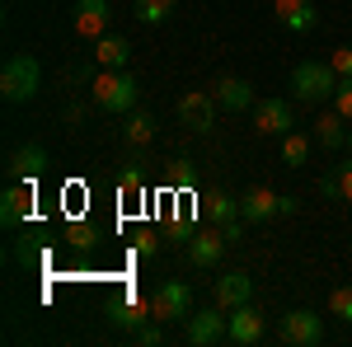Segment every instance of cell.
I'll return each mask as SVG.
<instances>
[{"mask_svg":"<svg viewBox=\"0 0 352 347\" xmlns=\"http://www.w3.org/2000/svg\"><path fill=\"white\" fill-rule=\"evenodd\" d=\"M151 136H155V117L151 113H132L127 127H122V141L127 146H151Z\"/></svg>","mask_w":352,"mask_h":347,"instance_id":"obj_22","label":"cell"},{"mask_svg":"<svg viewBox=\"0 0 352 347\" xmlns=\"http://www.w3.org/2000/svg\"><path fill=\"white\" fill-rule=\"evenodd\" d=\"M132 338L141 347H160L164 343V328H160V320H151V324H141V328H132Z\"/></svg>","mask_w":352,"mask_h":347,"instance_id":"obj_28","label":"cell"},{"mask_svg":"<svg viewBox=\"0 0 352 347\" xmlns=\"http://www.w3.org/2000/svg\"><path fill=\"white\" fill-rule=\"evenodd\" d=\"M329 315H338L343 324H352V287H333V291H329Z\"/></svg>","mask_w":352,"mask_h":347,"instance_id":"obj_26","label":"cell"},{"mask_svg":"<svg viewBox=\"0 0 352 347\" xmlns=\"http://www.w3.org/2000/svg\"><path fill=\"white\" fill-rule=\"evenodd\" d=\"M127 56H132V43H127L122 33H104V38H94V66H99V71H122Z\"/></svg>","mask_w":352,"mask_h":347,"instance_id":"obj_17","label":"cell"},{"mask_svg":"<svg viewBox=\"0 0 352 347\" xmlns=\"http://www.w3.org/2000/svg\"><path fill=\"white\" fill-rule=\"evenodd\" d=\"M109 19H113L109 0H76V10H71V28L80 38H104L109 33Z\"/></svg>","mask_w":352,"mask_h":347,"instance_id":"obj_8","label":"cell"},{"mask_svg":"<svg viewBox=\"0 0 352 347\" xmlns=\"http://www.w3.org/2000/svg\"><path fill=\"white\" fill-rule=\"evenodd\" d=\"M38 89H43V66L28 52L5 56V66H0V94H5V104H28Z\"/></svg>","mask_w":352,"mask_h":347,"instance_id":"obj_1","label":"cell"},{"mask_svg":"<svg viewBox=\"0 0 352 347\" xmlns=\"http://www.w3.org/2000/svg\"><path fill=\"white\" fill-rule=\"evenodd\" d=\"M109 320L118 324V328H141V324H151L155 320V310H151V300L146 295H136V291H127L118 305L109 310Z\"/></svg>","mask_w":352,"mask_h":347,"instance_id":"obj_16","label":"cell"},{"mask_svg":"<svg viewBox=\"0 0 352 347\" xmlns=\"http://www.w3.org/2000/svg\"><path fill=\"white\" fill-rule=\"evenodd\" d=\"M277 338L287 347H320L324 343V320L315 310H287L277 324Z\"/></svg>","mask_w":352,"mask_h":347,"instance_id":"obj_4","label":"cell"},{"mask_svg":"<svg viewBox=\"0 0 352 347\" xmlns=\"http://www.w3.org/2000/svg\"><path fill=\"white\" fill-rule=\"evenodd\" d=\"M118 192H122V197H132V192H146V174H141V169H122V179H118Z\"/></svg>","mask_w":352,"mask_h":347,"instance_id":"obj_30","label":"cell"},{"mask_svg":"<svg viewBox=\"0 0 352 347\" xmlns=\"http://www.w3.org/2000/svg\"><path fill=\"white\" fill-rule=\"evenodd\" d=\"M329 66H333L338 76H352V43H343V47H333V56H329Z\"/></svg>","mask_w":352,"mask_h":347,"instance_id":"obj_31","label":"cell"},{"mask_svg":"<svg viewBox=\"0 0 352 347\" xmlns=\"http://www.w3.org/2000/svg\"><path fill=\"white\" fill-rule=\"evenodd\" d=\"M305 155H310V136H300V132L282 136V160L287 164H305Z\"/></svg>","mask_w":352,"mask_h":347,"instance_id":"obj_24","label":"cell"},{"mask_svg":"<svg viewBox=\"0 0 352 347\" xmlns=\"http://www.w3.org/2000/svg\"><path fill=\"white\" fill-rule=\"evenodd\" d=\"M132 10L141 24H164L174 14V0H132Z\"/></svg>","mask_w":352,"mask_h":347,"instance_id":"obj_23","label":"cell"},{"mask_svg":"<svg viewBox=\"0 0 352 347\" xmlns=\"http://www.w3.org/2000/svg\"><path fill=\"white\" fill-rule=\"evenodd\" d=\"M28 216H33V183H14L10 179V188L0 192V225L5 230H19Z\"/></svg>","mask_w":352,"mask_h":347,"instance_id":"obj_9","label":"cell"},{"mask_svg":"<svg viewBox=\"0 0 352 347\" xmlns=\"http://www.w3.org/2000/svg\"><path fill=\"white\" fill-rule=\"evenodd\" d=\"M179 122H184L188 132H212V122H217V99H212L207 89H188V94L179 99Z\"/></svg>","mask_w":352,"mask_h":347,"instance_id":"obj_7","label":"cell"},{"mask_svg":"<svg viewBox=\"0 0 352 347\" xmlns=\"http://www.w3.org/2000/svg\"><path fill=\"white\" fill-rule=\"evenodd\" d=\"M240 216H244V221H254V225H263V221H272V216H282V192L254 183L240 197Z\"/></svg>","mask_w":352,"mask_h":347,"instance_id":"obj_14","label":"cell"},{"mask_svg":"<svg viewBox=\"0 0 352 347\" xmlns=\"http://www.w3.org/2000/svg\"><path fill=\"white\" fill-rule=\"evenodd\" d=\"M272 5H277L282 28H292V33H310V28L320 24V10L310 0H272Z\"/></svg>","mask_w":352,"mask_h":347,"instance_id":"obj_19","label":"cell"},{"mask_svg":"<svg viewBox=\"0 0 352 347\" xmlns=\"http://www.w3.org/2000/svg\"><path fill=\"white\" fill-rule=\"evenodd\" d=\"M136 76L122 66V71H99L94 85H89V94H94V104L104 108V113H132L136 108Z\"/></svg>","mask_w":352,"mask_h":347,"instance_id":"obj_3","label":"cell"},{"mask_svg":"<svg viewBox=\"0 0 352 347\" xmlns=\"http://www.w3.org/2000/svg\"><path fill=\"white\" fill-rule=\"evenodd\" d=\"M226 324H230L226 338H230L235 347H249V343L263 338V315L254 310V300H249V305H235V310H226Z\"/></svg>","mask_w":352,"mask_h":347,"instance_id":"obj_12","label":"cell"},{"mask_svg":"<svg viewBox=\"0 0 352 347\" xmlns=\"http://www.w3.org/2000/svg\"><path fill=\"white\" fill-rule=\"evenodd\" d=\"M315 141H320L324 150H348V117L333 104H329V113L315 117Z\"/></svg>","mask_w":352,"mask_h":347,"instance_id":"obj_18","label":"cell"},{"mask_svg":"<svg viewBox=\"0 0 352 347\" xmlns=\"http://www.w3.org/2000/svg\"><path fill=\"white\" fill-rule=\"evenodd\" d=\"M320 192H324L329 202H338V179H333V169H329L324 179H320Z\"/></svg>","mask_w":352,"mask_h":347,"instance_id":"obj_34","label":"cell"},{"mask_svg":"<svg viewBox=\"0 0 352 347\" xmlns=\"http://www.w3.org/2000/svg\"><path fill=\"white\" fill-rule=\"evenodd\" d=\"M155 249H160V244H155V235H151V230H146V235H136V254H141V258H151Z\"/></svg>","mask_w":352,"mask_h":347,"instance_id":"obj_33","label":"cell"},{"mask_svg":"<svg viewBox=\"0 0 352 347\" xmlns=\"http://www.w3.org/2000/svg\"><path fill=\"white\" fill-rule=\"evenodd\" d=\"M94 240H99L94 225H85V221H71V225H66V244H71V249H94Z\"/></svg>","mask_w":352,"mask_h":347,"instance_id":"obj_25","label":"cell"},{"mask_svg":"<svg viewBox=\"0 0 352 347\" xmlns=\"http://www.w3.org/2000/svg\"><path fill=\"white\" fill-rule=\"evenodd\" d=\"M348 155H352V122H348Z\"/></svg>","mask_w":352,"mask_h":347,"instance_id":"obj_35","label":"cell"},{"mask_svg":"<svg viewBox=\"0 0 352 347\" xmlns=\"http://www.w3.org/2000/svg\"><path fill=\"white\" fill-rule=\"evenodd\" d=\"M217 104L226 108V113L254 108V85L244 80V76H226V80H217Z\"/></svg>","mask_w":352,"mask_h":347,"instance_id":"obj_20","label":"cell"},{"mask_svg":"<svg viewBox=\"0 0 352 347\" xmlns=\"http://www.w3.org/2000/svg\"><path fill=\"white\" fill-rule=\"evenodd\" d=\"M333 89H338V71L329 61H300L292 71V94L300 104H333Z\"/></svg>","mask_w":352,"mask_h":347,"instance_id":"obj_2","label":"cell"},{"mask_svg":"<svg viewBox=\"0 0 352 347\" xmlns=\"http://www.w3.org/2000/svg\"><path fill=\"white\" fill-rule=\"evenodd\" d=\"M333 179H338V202H352V155L343 164H333Z\"/></svg>","mask_w":352,"mask_h":347,"instance_id":"obj_29","label":"cell"},{"mask_svg":"<svg viewBox=\"0 0 352 347\" xmlns=\"http://www.w3.org/2000/svg\"><path fill=\"white\" fill-rule=\"evenodd\" d=\"M226 328H230V324H226V310L217 315V305H212V310H202V315H188V320H184V343H188V347H212V343L226 338Z\"/></svg>","mask_w":352,"mask_h":347,"instance_id":"obj_6","label":"cell"},{"mask_svg":"<svg viewBox=\"0 0 352 347\" xmlns=\"http://www.w3.org/2000/svg\"><path fill=\"white\" fill-rule=\"evenodd\" d=\"M188 305H192V291L184 287V282H160L155 295H151V310H155V320H160V324L188 320V315H192Z\"/></svg>","mask_w":352,"mask_h":347,"instance_id":"obj_5","label":"cell"},{"mask_svg":"<svg viewBox=\"0 0 352 347\" xmlns=\"http://www.w3.org/2000/svg\"><path fill=\"white\" fill-rule=\"evenodd\" d=\"M254 132L258 136H287L292 127V104L287 99H258L254 104Z\"/></svg>","mask_w":352,"mask_h":347,"instance_id":"obj_10","label":"cell"},{"mask_svg":"<svg viewBox=\"0 0 352 347\" xmlns=\"http://www.w3.org/2000/svg\"><path fill=\"white\" fill-rule=\"evenodd\" d=\"M333 108L352 122V76H338V89H333Z\"/></svg>","mask_w":352,"mask_h":347,"instance_id":"obj_27","label":"cell"},{"mask_svg":"<svg viewBox=\"0 0 352 347\" xmlns=\"http://www.w3.org/2000/svg\"><path fill=\"white\" fill-rule=\"evenodd\" d=\"M202 212H207L212 225L240 221V197H230V192H207V197H202Z\"/></svg>","mask_w":352,"mask_h":347,"instance_id":"obj_21","label":"cell"},{"mask_svg":"<svg viewBox=\"0 0 352 347\" xmlns=\"http://www.w3.org/2000/svg\"><path fill=\"white\" fill-rule=\"evenodd\" d=\"M169 183H174V188H192V164L188 160L169 164Z\"/></svg>","mask_w":352,"mask_h":347,"instance_id":"obj_32","label":"cell"},{"mask_svg":"<svg viewBox=\"0 0 352 347\" xmlns=\"http://www.w3.org/2000/svg\"><path fill=\"white\" fill-rule=\"evenodd\" d=\"M5 169H10V179H14V183H33V179L47 169V150H43L38 141H24V146H14V150H10V164H5Z\"/></svg>","mask_w":352,"mask_h":347,"instance_id":"obj_13","label":"cell"},{"mask_svg":"<svg viewBox=\"0 0 352 347\" xmlns=\"http://www.w3.org/2000/svg\"><path fill=\"white\" fill-rule=\"evenodd\" d=\"M212 300H217V310H235V305H249L254 300V277L249 272H221L217 287H212Z\"/></svg>","mask_w":352,"mask_h":347,"instance_id":"obj_11","label":"cell"},{"mask_svg":"<svg viewBox=\"0 0 352 347\" xmlns=\"http://www.w3.org/2000/svg\"><path fill=\"white\" fill-rule=\"evenodd\" d=\"M226 235H221L217 225L212 230H197V235H188V263L192 267H217L221 263V254H226Z\"/></svg>","mask_w":352,"mask_h":347,"instance_id":"obj_15","label":"cell"}]
</instances>
